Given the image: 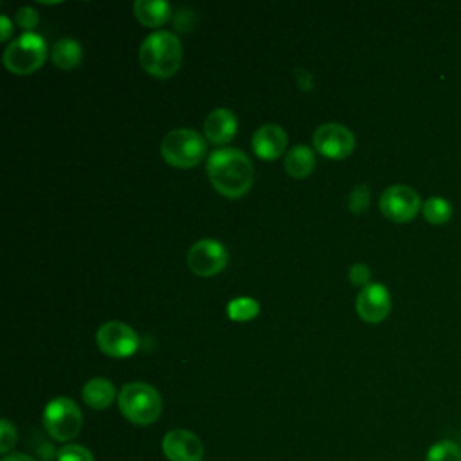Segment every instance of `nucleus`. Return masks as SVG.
I'll use <instances>...</instances> for the list:
<instances>
[{
  "mask_svg": "<svg viewBox=\"0 0 461 461\" xmlns=\"http://www.w3.org/2000/svg\"><path fill=\"white\" fill-rule=\"evenodd\" d=\"M205 169L212 187L227 198L243 196L254 182L250 158L236 148L214 149L207 158Z\"/></svg>",
  "mask_w": 461,
  "mask_h": 461,
  "instance_id": "nucleus-1",
  "label": "nucleus"
},
{
  "mask_svg": "<svg viewBox=\"0 0 461 461\" xmlns=\"http://www.w3.org/2000/svg\"><path fill=\"white\" fill-rule=\"evenodd\" d=\"M139 59L148 74L169 77L182 63V43L171 31H155L142 40Z\"/></svg>",
  "mask_w": 461,
  "mask_h": 461,
  "instance_id": "nucleus-2",
  "label": "nucleus"
},
{
  "mask_svg": "<svg viewBox=\"0 0 461 461\" xmlns=\"http://www.w3.org/2000/svg\"><path fill=\"white\" fill-rule=\"evenodd\" d=\"M119 411L133 425H151L162 414V398L158 391L144 382L124 384L117 394Z\"/></svg>",
  "mask_w": 461,
  "mask_h": 461,
  "instance_id": "nucleus-3",
  "label": "nucleus"
},
{
  "mask_svg": "<svg viewBox=\"0 0 461 461\" xmlns=\"http://www.w3.org/2000/svg\"><path fill=\"white\" fill-rule=\"evenodd\" d=\"M160 153L169 166L193 167L205 155V139L193 128H176L164 135Z\"/></svg>",
  "mask_w": 461,
  "mask_h": 461,
  "instance_id": "nucleus-4",
  "label": "nucleus"
},
{
  "mask_svg": "<svg viewBox=\"0 0 461 461\" xmlns=\"http://www.w3.org/2000/svg\"><path fill=\"white\" fill-rule=\"evenodd\" d=\"M43 427L56 441L74 439L83 427V414L77 403L67 396L52 398L43 409Z\"/></svg>",
  "mask_w": 461,
  "mask_h": 461,
  "instance_id": "nucleus-5",
  "label": "nucleus"
},
{
  "mask_svg": "<svg viewBox=\"0 0 461 461\" xmlns=\"http://www.w3.org/2000/svg\"><path fill=\"white\" fill-rule=\"evenodd\" d=\"M45 58V40L36 32H23L7 45L4 52V65L13 74L25 76L38 70L43 65Z\"/></svg>",
  "mask_w": 461,
  "mask_h": 461,
  "instance_id": "nucleus-6",
  "label": "nucleus"
},
{
  "mask_svg": "<svg viewBox=\"0 0 461 461\" xmlns=\"http://www.w3.org/2000/svg\"><path fill=\"white\" fill-rule=\"evenodd\" d=\"M97 348L113 358H126L139 349V337L131 326L121 321H108L97 328Z\"/></svg>",
  "mask_w": 461,
  "mask_h": 461,
  "instance_id": "nucleus-7",
  "label": "nucleus"
},
{
  "mask_svg": "<svg viewBox=\"0 0 461 461\" xmlns=\"http://www.w3.org/2000/svg\"><path fill=\"white\" fill-rule=\"evenodd\" d=\"M421 209V200L418 193L403 184L389 185L380 196L382 214L396 223L411 221Z\"/></svg>",
  "mask_w": 461,
  "mask_h": 461,
  "instance_id": "nucleus-8",
  "label": "nucleus"
},
{
  "mask_svg": "<svg viewBox=\"0 0 461 461\" xmlns=\"http://www.w3.org/2000/svg\"><path fill=\"white\" fill-rule=\"evenodd\" d=\"M229 254L227 249L211 238L198 240L187 250V267L193 274L200 277H211L220 274L227 265Z\"/></svg>",
  "mask_w": 461,
  "mask_h": 461,
  "instance_id": "nucleus-9",
  "label": "nucleus"
},
{
  "mask_svg": "<svg viewBox=\"0 0 461 461\" xmlns=\"http://www.w3.org/2000/svg\"><path fill=\"white\" fill-rule=\"evenodd\" d=\"M313 148L328 158H346L355 148V135L349 128L339 122L321 124L313 137Z\"/></svg>",
  "mask_w": 461,
  "mask_h": 461,
  "instance_id": "nucleus-10",
  "label": "nucleus"
},
{
  "mask_svg": "<svg viewBox=\"0 0 461 461\" xmlns=\"http://www.w3.org/2000/svg\"><path fill=\"white\" fill-rule=\"evenodd\" d=\"M355 308L362 321L382 322L391 312V294L382 283H369L360 288Z\"/></svg>",
  "mask_w": 461,
  "mask_h": 461,
  "instance_id": "nucleus-11",
  "label": "nucleus"
},
{
  "mask_svg": "<svg viewBox=\"0 0 461 461\" xmlns=\"http://www.w3.org/2000/svg\"><path fill=\"white\" fill-rule=\"evenodd\" d=\"M162 452L167 461H202L203 443L187 429H173L162 438Z\"/></svg>",
  "mask_w": 461,
  "mask_h": 461,
  "instance_id": "nucleus-12",
  "label": "nucleus"
},
{
  "mask_svg": "<svg viewBox=\"0 0 461 461\" xmlns=\"http://www.w3.org/2000/svg\"><path fill=\"white\" fill-rule=\"evenodd\" d=\"M288 144L286 131L274 122L259 126L252 135V149L263 160H274L283 155Z\"/></svg>",
  "mask_w": 461,
  "mask_h": 461,
  "instance_id": "nucleus-13",
  "label": "nucleus"
},
{
  "mask_svg": "<svg viewBox=\"0 0 461 461\" xmlns=\"http://www.w3.org/2000/svg\"><path fill=\"white\" fill-rule=\"evenodd\" d=\"M238 130V119L229 108H214L203 121V131L214 144L229 142Z\"/></svg>",
  "mask_w": 461,
  "mask_h": 461,
  "instance_id": "nucleus-14",
  "label": "nucleus"
},
{
  "mask_svg": "<svg viewBox=\"0 0 461 461\" xmlns=\"http://www.w3.org/2000/svg\"><path fill=\"white\" fill-rule=\"evenodd\" d=\"M81 396L88 407H92L95 411H103V409L110 407L112 402L115 400V387L108 378L95 376V378H90L83 385Z\"/></svg>",
  "mask_w": 461,
  "mask_h": 461,
  "instance_id": "nucleus-15",
  "label": "nucleus"
},
{
  "mask_svg": "<svg viewBox=\"0 0 461 461\" xmlns=\"http://www.w3.org/2000/svg\"><path fill=\"white\" fill-rule=\"evenodd\" d=\"M133 11L142 25L158 27L169 20L171 5L166 0H137Z\"/></svg>",
  "mask_w": 461,
  "mask_h": 461,
  "instance_id": "nucleus-16",
  "label": "nucleus"
},
{
  "mask_svg": "<svg viewBox=\"0 0 461 461\" xmlns=\"http://www.w3.org/2000/svg\"><path fill=\"white\" fill-rule=\"evenodd\" d=\"M313 167H315V153L310 146L295 144L288 149L285 157V169L290 176L304 178L312 173Z\"/></svg>",
  "mask_w": 461,
  "mask_h": 461,
  "instance_id": "nucleus-17",
  "label": "nucleus"
},
{
  "mask_svg": "<svg viewBox=\"0 0 461 461\" xmlns=\"http://www.w3.org/2000/svg\"><path fill=\"white\" fill-rule=\"evenodd\" d=\"M52 63L63 70H70L81 63L83 58V49L77 40L74 38H61L59 41L54 43L52 52H50Z\"/></svg>",
  "mask_w": 461,
  "mask_h": 461,
  "instance_id": "nucleus-18",
  "label": "nucleus"
},
{
  "mask_svg": "<svg viewBox=\"0 0 461 461\" xmlns=\"http://www.w3.org/2000/svg\"><path fill=\"white\" fill-rule=\"evenodd\" d=\"M421 212L423 218L432 223V225H441L445 221L450 220L452 216V205L447 198L441 196H430L425 200V203L421 205Z\"/></svg>",
  "mask_w": 461,
  "mask_h": 461,
  "instance_id": "nucleus-19",
  "label": "nucleus"
},
{
  "mask_svg": "<svg viewBox=\"0 0 461 461\" xmlns=\"http://www.w3.org/2000/svg\"><path fill=\"white\" fill-rule=\"evenodd\" d=\"M259 313V303L252 297H236L227 304V315L230 321L245 322Z\"/></svg>",
  "mask_w": 461,
  "mask_h": 461,
  "instance_id": "nucleus-20",
  "label": "nucleus"
},
{
  "mask_svg": "<svg viewBox=\"0 0 461 461\" xmlns=\"http://www.w3.org/2000/svg\"><path fill=\"white\" fill-rule=\"evenodd\" d=\"M425 461H461V447L450 439L438 441L429 447Z\"/></svg>",
  "mask_w": 461,
  "mask_h": 461,
  "instance_id": "nucleus-21",
  "label": "nucleus"
},
{
  "mask_svg": "<svg viewBox=\"0 0 461 461\" xmlns=\"http://www.w3.org/2000/svg\"><path fill=\"white\" fill-rule=\"evenodd\" d=\"M58 461H95L94 454L77 443H68L65 447H61L56 454Z\"/></svg>",
  "mask_w": 461,
  "mask_h": 461,
  "instance_id": "nucleus-22",
  "label": "nucleus"
},
{
  "mask_svg": "<svg viewBox=\"0 0 461 461\" xmlns=\"http://www.w3.org/2000/svg\"><path fill=\"white\" fill-rule=\"evenodd\" d=\"M348 207L355 214H362L369 207V189L367 185H355L348 196Z\"/></svg>",
  "mask_w": 461,
  "mask_h": 461,
  "instance_id": "nucleus-23",
  "label": "nucleus"
},
{
  "mask_svg": "<svg viewBox=\"0 0 461 461\" xmlns=\"http://www.w3.org/2000/svg\"><path fill=\"white\" fill-rule=\"evenodd\" d=\"M18 439V432H16V427L9 421V420H2L0 421V452L4 456H7L11 452V448L14 447Z\"/></svg>",
  "mask_w": 461,
  "mask_h": 461,
  "instance_id": "nucleus-24",
  "label": "nucleus"
},
{
  "mask_svg": "<svg viewBox=\"0 0 461 461\" xmlns=\"http://www.w3.org/2000/svg\"><path fill=\"white\" fill-rule=\"evenodd\" d=\"M38 20H40L38 13L32 7H29V5L20 7L18 13H16V23L22 29H25V32H32V29L38 25Z\"/></svg>",
  "mask_w": 461,
  "mask_h": 461,
  "instance_id": "nucleus-25",
  "label": "nucleus"
},
{
  "mask_svg": "<svg viewBox=\"0 0 461 461\" xmlns=\"http://www.w3.org/2000/svg\"><path fill=\"white\" fill-rule=\"evenodd\" d=\"M349 281L353 283V285H357V286H366V285H369V277H371V270H369V267L367 265H364V263H355L351 268H349Z\"/></svg>",
  "mask_w": 461,
  "mask_h": 461,
  "instance_id": "nucleus-26",
  "label": "nucleus"
},
{
  "mask_svg": "<svg viewBox=\"0 0 461 461\" xmlns=\"http://www.w3.org/2000/svg\"><path fill=\"white\" fill-rule=\"evenodd\" d=\"M11 32H13V23L7 14H2L0 16V38L5 41L11 36Z\"/></svg>",
  "mask_w": 461,
  "mask_h": 461,
  "instance_id": "nucleus-27",
  "label": "nucleus"
},
{
  "mask_svg": "<svg viewBox=\"0 0 461 461\" xmlns=\"http://www.w3.org/2000/svg\"><path fill=\"white\" fill-rule=\"evenodd\" d=\"M297 81H299V86H301V88L308 90V88L312 86V76H310V72H306V70H297Z\"/></svg>",
  "mask_w": 461,
  "mask_h": 461,
  "instance_id": "nucleus-28",
  "label": "nucleus"
},
{
  "mask_svg": "<svg viewBox=\"0 0 461 461\" xmlns=\"http://www.w3.org/2000/svg\"><path fill=\"white\" fill-rule=\"evenodd\" d=\"M2 461H36L34 457L27 456V454H20V452H14V454H7L2 457Z\"/></svg>",
  "mask_w": 461,
  "mask_h": 461,
  "instance_id": "nucleus-29",
  "label": "nucleus"
}]
</instances>
